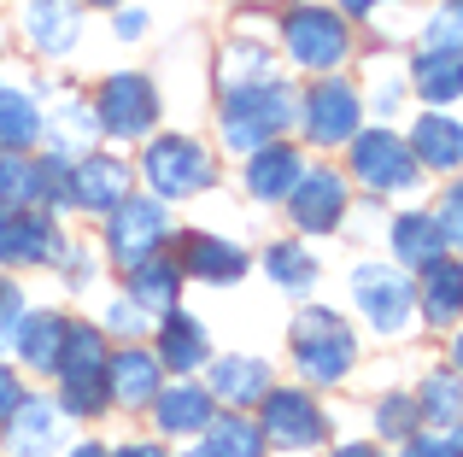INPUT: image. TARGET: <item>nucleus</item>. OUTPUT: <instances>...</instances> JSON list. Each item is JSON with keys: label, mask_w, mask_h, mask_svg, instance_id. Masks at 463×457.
I'll use <instances>...</instances> for the list:
<instances>
[{"label": "nucleus", "mask_w": 463, "mask_h": 457, "mask_svg": "<svg viewBox=\"0 0 463 457\" xmlns=\"http://www.w3.org/2000/svg\"><path fill=\"white\" fill-rule=\"evenodd\" d=\"M358 117H364V94L352 89V82H340V77L317 82L306 94V106H299L306 141H317V147H346V141L358 135Z\"/></svg>", "instance_id": "12"}, {"label": "nucleus", "mask_w": 463, "mask_h": 457, "mask_svg": "<svg viewBox=\"0 0 463 457\" xmlns=\"http://www.w3.org/2000/svg\"><path fill=\"white\" fill-rule=\"evenodd\" d=\"M417 311L429 322H458V311H463V270L452 264V252L446 258H434V264H422V287H417Z\"/></svg>", "instance_id": "26"}, {"label": "nucleus", "mask_w": 463, "mask_h": 457, "mask_svg": "<svg viewBox=\"0 0 463 457\" xmlns=\"http://www.w3.org/2000/svg\"><path fill=\"white\" fill-rule=\"evenodd\" d=\"M141 176H147L153 200H165V206L170 200H194L200 188L217 182V153L194 135H158L141 153Z\"/></svg>", "instance_id": "3"}, {"label": "nucleus", "mask_w": 463, "mask_h": 457, "mask_svg": "<svg viewBox=\"0 0 463 457\" xmlns=\"http://www.w3.org/2000/svg\"><path fill=\"white\" fill-rule=\"evenodd\" d=\"M42 141H47V159L59 164H77L82 153H94V141H100V124H94V106L82 100V94H53V100L42 106Z\"/></svg>", "instance_id": "15"}, {"label": "nucleus", "mask_w": 463, "mask_h": 457, "mask_svg": "<svg viewBox=\"0 0 463 457\" xmlns=\"http://www.w3.org/2000/svg\"><path fill=\"white\" fill-rule=\"evenodd\" d=\"M94 124H100V135L112 141H141L153 135L158 124V89L141 70H118V77L100 82V100H94Z\"/></svg>", "instance_id": "10"}, {"label": "nucleus", "mask_w": 463, "mask_h": 457, "mask_svg": "<svg viewBox=\"0 0 463 457\" xmlns=\"http://www.w3.org/2000/svg\"><path fill=\"white\" fill-rule=\"evenodd\" d=\"M422 47L429 53H446V47H458V6H440L429 18V30H422Z\"/></svg>", "instance_id": "39"}, {"label": "nucleus", "mask_w": 463, "mask_h": 457, "mask_svg": "<svg viewBox=\"0 0 463 457\" xmlns=\"http://www.w3.org/2000/svg\"><path fill=\"white\" fill-rule=\"evenodd\" d=\"M340 6H346V12H352V18H370V12H375V6H382V0H340Z\"/></svg>", "instance_id": "45"}, {"label": "nucleus", "mask_w": 463, "mask_h": 457, "mask_svg": "<svg viewBox=\"0 0 463 457\" xmlns=\"http://www.w3.org/2000/svg\"><path fill=\"white\" fill-rule=\"evenodd\" d=\"M259 434H264V446L311 452V446L328 440V416L306 387H270L259 399Z\"/></svg>", "instance_id": "8"}, {"label": "nucleus", "mask_w": 463, "mask_h": 457, "mask_svg": "<svg viewBox=\"0 0 463 457\" xmlns=\"http://www.w3.org/2000/svg\"><path fill=\"white\" fill-rule=\"evenodd\" d=\"M158 369H170V376H194V369H205V358H212V334H205L200 317H188V311H165L158 317Z\"/></svg>", "instance_id": "20"}, {"label": "nucleus", "mask_w": 463, "mask_h": 457, "mask_svg": "<svg viewBox=\"0 0 463 457\" xmlns=\"http://www.w3.org/2000/svg\"><path fill=\"white\" fill-rule=\"evenodd\" d=\"M59 270H65V282H94V258H89V247H77V240H71V247H59Z\"/></svg>", "instance_id": "40"}, {"label": "nucleus", "mask_w": 463, "mask_h": 457, "mask_svg": "<svg viewBox=\"0 0 463 457\" xmlns=\"http://www.w3.org/2000/svg\"><path fill=\"white\" fill-rule=\"evenodd\" d=\"M0 428H6V452L12 457H53L59 440H65V411H59V399L24 393L18 411H12Z\"/></svg>", "instance_id": "17"}, {"label": "nucleus", "mask_w": 463, "mask_h": 457, "mask_svg": "<svg viewBox=\"0 0 463 457\" xmlns=\"http://www.w3.org/2000/svg\"><path fill=\"white\" fill-rule=\"evenodd\" d=\"M59 340H65V317H59V311H24L18 340H12V346L24 352V369H42V376H53Z\"/></svg>", "instance_id": "30"}, {"label": "nucleus", "mask_w": 463, "mask_h": 457, "mask_svg": "<svg viewBox=\"0 0 463 457\" xmlns=\"http://www.w3.org/2000/svg\"><path fill=\"white\" fill-rule=\"evenodd\" d=\"M106 329H112L118 340H141V334H147V311L129 305V299H112V305H106Z\"/></svg>", "instance_id": "37"}, {"label": "nucleus", "mask_w": 463, "mask_h": 457, "mask_svg": "<svg viewBox=\"0 0 463 457\" xmlns=\"http://www.w3.org/2000/svg\"><path fill=\"white\" fill-rule=\"evenodd\" d=\"M446 6H458V0H446Z\"/></svg>", "instance_id": "49"}, {"label": "nucleus", "mask_w": 463, "mask_h": 457, "mask_svg": "<svg viewBox=\"0 0 463 457\" xmlns=\"http://www.w3.org/2000/svg\"><path fill=\"white\" fill-rule=\"evenodd\" d=\"M35 141H42L35 89H0V153H30Z\"/></svg>", "instance_id": "28"}, {"label": "nucleus", "mask_w": 463, "mask_h": 457, "mask_svg": "<svg viewBox=\"0 0 463 457\" xmlns=\"http://www.w3.org/2000/svg\"><path fill=\"white\" fill-rule=\"evenodd\" d=\"M294 364L317 387L346 381V369L358 364V334H352V322H340L335 311H299L294 317Z\"/></svg>", "instance_id": "4"}, {"label": "nucleus", "mask_w": 463, "mask_h": 457, "mask_svg": "<svg viewBox=\"0 0 463 457\" xmlns=\"http://www.w3.org/2000/svg\"><path fill=\"white\" fill-rule=\"evenodd\" d=\"M328 457H382L375 446H340V452H328Z\"/></svg>", "instance_id": "46"}, {"label": "nucleus", "mask_w": 463, "mask_h": 457, "mask_svg": "<svg viewBox=\"0 0 463 457\" xmlns=\"http://www.w3.org/2000/svg\"><path fill=\"white\" fill-rule=\"evenodd\" d=\"M417 411H422V423H434V428H458V376L452 369H434V376L422 381Z\"/></svg>", "instance_id": "34"}, {"label": "nucleus", "mask_w": 463, "mask_h": 457, "mask_svg": "<svg viewBox=\"0 0 463 457\" xmlns=\"http://www.w3.org/2000/svg\"><path fill=\"white\" fill-rule=\"evenodd\" d=\"M18 399H24V381H18V369H6V364H0V423H6V416L18 411Z\"/></svg>", "instance_id": "41"}, {"label": "nucleus", "mask_w": 463, "mask_h": 457, "mask_svg": "<svg viewBox=\"0 0 463 457\" xmlns=\"http://www.w3.org/2000/svg\"><path fill=\"white\" fill-rule=\"evenodd\" d=\"M458 218H463V200H458V188H446V200H440V218H434V223H440V235L452 240V247H458Z\"/></svg>", "instance_id": "42"}, {"label": "nucleus", "mask_w": 463, "mask_h": 457, "mask_svg": "<svg viewBox=\"0 0 463 457\" xmlns=\"http://www.w3.org/2000/svg\"><path fill=\"white\" fill-rule=\"evenodd\" d=\"M387 247H393V258L399 264H411V270H422V264H434V258H446L452 252V240L440 235V223L434 218H393V228H387Z\"/></svg>", "instance_id": "27"}, {"label": "nucleus", "mask_w": 463, "mask_h": 457, "mask_svg": "<svg viewBox=\"0 0 463 457\" xmlns=\"http://www.w3.org/2000/svg\"><path fill=\"white\" fill-rule=\"evenodd\" d=\"M194 457H200V452H194Z\"/></svg>", "instance_id": "50"}, {"label": "nucleus", "mask_w": 463, "mask_h": 457, "mask_svg": "<svg viewBox=\"0 0 463 457\" xmlns=\"http://www.w3.org/2000/svg\"><path fill=\"white\" fill-rule=\"evenodd\" d=\"M106 457H170V452L153 446V440H136V446H118V452H106Z\"/></svg>", "instance_id": "44"}, {"label": "nucleus", "mask_w": 463, "mask_h": 457, "mask_svg": "<svg viewBox=\"0 0 463 457\" xmlns=\"http://www.w3.org/2000/svg\"><path fill=\"white\" fill-rule=\"evenodd\" d=\"M106 252H112L124 270H136V264H147L165 252V240H170V206L165 200H118L112 211H106Z\"/></svg>", "instance_id": "9"}, {"label": "nucleus", "mask_w": 463, "mask_h": 457, "mask_svg": "<svg viewBox=\"0 0 463 457\" xmlns=\"http://www.w3.org/2000/svg\"><path fill=\"white\" fill-rule=\"evenodd\" d=\"M212 393L205 387H194V381H170V387H158L153 393V423H158V434H170V440H182V434H205V423H212Z\"/></svg>", "instance_id": "21"}, {"label": "nucleus", "mask_w": 463, "mask_h": 457, "mask_svg": "<svg viewBox=\"0 0 463 457\" xmlns=\"http://www.w3.org/2000/svg\"><path fill=\"white\" fill-rule=\"evenodd\" d=\"M282 42H288V59L299 70H340L352 53V30L340 12L328 6H294L282 18Z\"/></svg>", "instance_id": "6"}, {"label": "nucleus", "mask_w": 463, "mask_h": 457, "mask_svg": "<svg viewBox=\"0 0 463 457\" xmlns=\"http://www.w3.org/2000/svg\"><path fill=\"white\" fill-rule=\"evenodd\" d=\"M118 200H129V164L112 153H82L77 164H65L59 182V206L71 211H112Z\"/></svg>", "instance_id": "11"}, {"label": "nucleus", "mask_w": 463, "mask_h": 457, "mask_svg": "<svg viewBox=\"0 0 463 457\" xmlns=\"http://www.w3.org/2000/svg\"><path fill=\"white\" fill-rule=\"evenodd\" d=\"M176 270L194 275V282H212V287H235L241 275H247V252H241L235 240H223V235H188Z\"/></svg>", "instance_id": "22"}, {"label": "nucleus", "mask_w": 463, "mask_h": 457, "mask_svg": "<svg viewBox=\"0 0 463 457\" xmlns=\"http://www.w3.org/2000/svg\"><path fill=\"white\" fill-rule=\"evenodd\" d=\"M346 147H352V182H364L370 194H411V188H422V164L411 159L405 135H393V129H358Z\"/></svg>", "instance_id": "5"}, {"label": "nucleus", "mask_w": 463, "mask_h": 457, "mask_svg": "<svg viewBox=\"0 0 463 457\" xmlns=\"http://www.w3.org/2000/svg\"><path fill=\"white\" fill-rule=\"evenodd\" d=\"M399 457H458V428H440V434H411Z\"/></svg>", "instance_id": "38"}, {"label": "nucleus", "mask_w": 463, "mask_h": 457, "mask_svg": "<svg viewBox=\"0 0 463 457\" xmlns=\"http://www.w3.org/2000/svg\"><path fill=\"white\" fill-rule=\"evenodd\" d=\"M89 6H112L118 12V6H129V0H89Z\"/></svg>", "instance_id": "48"}, {"label": "nucleus", "mask_w": 463, "mask_h": 457, "mask_svg": "<svg viewBox=\"0 0 463 457\" xmlns=\"http://www.w3.org/2000/svg\"><path fill=\"white\" fill-rule=\"evenodd\" d=\"M18 30L42 59H65L82 42V6L77 0H24Z\"/></svg>", "instance_id": "16"}, {"label": "nucleus", "mask_w": 463, "mask_h": 457, "mask_svg": "<svg viewBox=\"0 0 463 457\" xmlns=\"http://www.w3.org/2000/svg\"><path fill=\"white\" fill-rule=\"evenodd\" d=\"M24 287L12 282V275H0V352H6L12 340H18V322H24Z\"/></svg>", "instance_id": "36"}, {"label": "nucleus", "mask_w": 463, "mask_h": 457, "mask_svg": "<svg viewBox=\"0 0 463 457\" xmlns=\"http://www.w3.org/2000/svg\"><path fill=\"white\" fill-rule=\"evenodd\" d=\"M299 117V100L282 77H252V82H229L223 89V147L229 153H259L270 135H282Z\"/></svg>", "instance_id": "1"}, {"label": "nucleus", "mask_w": 463, "mask_h": 457, "mask_svg": "<svg viewBox=\"0 0 463 457\" xmlns=\"http://www.w3.org/2000/svg\"><path fill=\"white\" fill-rule=\"evenodd\" d=\"M411 82H417V94L429 106H440V112H446V106L463 94V59H458V47H446V53H429V47H422Z\"/></svg>", "instance_id": "31"}, {"label": "nucleus", "mask_w": 463, "mask_h": 457, "mask_svg": "<svg viewBox=\"0 0 463 457\" xmlns=\"http://www.w3.org/2000/svg\"><path fill=\"white\" fill-rule=\"evenodd\" d=\"M264 275H270L276 287H288V294H306L317 282V258L306 252V240H276V247L264 252Z\"/></svg>", "instance_id": "33"}, {"label": "nucleus", "mask_w": 463, "mask_h": 457, "mask_svg": "<svg viewBox=\"0 0 463 457\" xmlns=\"http://www.w3.org/2000/svg\"><path fill=\"white\" fill-rule=\"evenodd\" d=\"M352 305L364 311V322H375V334H405L417 322V282L399 275L393 264H358L352 270Z\"/></svg>", "instance_id": "7"}, {"label": "nucleus", "mask_w": 463, "mask_h": 457, "mask_svg": "<svg viewBox=\"0 0 463 457\" xmlns=\"http://www.w3.org/2000/svg\"><path fill=\"white\" fill-rule=\"evenodd\" d=\"M65 235L42 206H0V264L30 270V264H53Z\"/></svg>", "instance_id": "14"}, {"label": "nucleus", "mask_w": 463, "mask_h": 457, "mask_svg": "<svg viewBox=\"0 0 463 457\" xmlns=\"http://www.w3.org/2000/svg\"><path fill=\"white\" fill-rule=\"evenodd\" d=\"M106 334L94 322H65L53 376H59V411L65 416H106L112 393H106Z\"/></svg>", "instance_id": "2"}, {"label": "nucleus", "mask_w": 463, "mask_h": 457, "mask_svg": "<svg viewBox=\"0 0 463 457\" xmlns=\"http://www.w3.org/2000/svg\"><path fill=\"white\" fill-rule=\"evenodd\" d=\"M200 457H264V434L247 416H212L200 440Z\"/></svg>", "instance_id": "32"}, {"label": "nucleus", "mask_w": 463, "mask_h": 457, "mask_svg": "<svg viewBox=\"0 0 463 457\" xmlns=\"http://www.w3.org/2000/svg\"><path fill=\"white\" fill-rule=\"evenodd\" d=\"M65 164L59 159H24V153H0V206H42L59 200Z\"/></svg>", "instance_id": "19"}, {"label": "nucleus", "mask_w": 463, "mask_h": 457, "mask_svg": "<svg viewBox=\"0 0 463 457\" xmlns=\"http://www.w3.org/2000/svg\"><path fill=\"white\" fill-rule=\"evenodd\" d=\"M375 428H382L387 440H411L422 428V411H417V399L411 393H387L382 405H375Z\"/></svg>", "instance_id": "35"}, {"label": "nucleus", "mask_w": 463, "mask_h": 457, "mask_svg": "<svg viewBox=\"0 0 463 457\" xmlns=\"http://www.w3.org/2000/svg\"><path fill=\"white\" fill-rule=\"evenodd\" d=\"M118 35H124V42H141V35H147V12L141 6H118V23H112Z\"/></svg>", "instance_id": "43"}, {"label": "nucleus", "mask_w": 463, "mask_h": 457, "mask_svg": "<svg viewBox=\"0 0 463 457\" xmlns=\"http://www.w3.org/2000/svg\"><path fill=\"white\" fill-rule=\"evenodd\" d=\"M346 176L328 171V164H317V171H299V182L288 188V218L294 228H306V235H335L340 218H346Z\"/></svg>", "instance_id": "13"}, {"label": "nucleus", "mask_w": 463, "mask_h": 457, "mask_svg": "<svg viewBox=\"0 0 463 457\" xmlns=\"http://www.w3.org/2000/svg\"><path fill=\"white\" fill-rule=\"evenodd\" d=\"M299 171H306V159H299L288 141H264L259 153H247V194L264 200V206H276V200H288V188L299 182Z\"/></svg>", "instance_id": "23"}, {"label": "nucleus", "mask_w": 463, "mask_h": 457, "mask_svg": "<svg viewBox=\"0 0 463 457\" xmlns=\"http://www.w3.org/2000/svg\"><path fill=\"white\" fill-rule=\"evenodd\" d=\"M405 147H411V159H417L422 171L452 176L458 159H463V129H458L452 112H429V117H422V124L405 135Z\"/></svg>", "instance_id": "24"}, {"label": "nucleus", "mask_w": 463, "mask_h": 457, "mask_svg": "<svg viewBox=\"0 0 463 457\" xmlns=\"http://www.w3.org/2000/svg\"><path fill=\"white\" fill-rule=\"evenodd\" d=\"M182 299V270L170 258H147L136 264V275H129V305H141L147 317H165V311H176Z\"/></svg>", "instance_id": "29"}, {"label": "nucleus", "mask_w": 463, "mask_h": 457, "mask_svg": "<svg viewBox=\"0 0 463 457\" xmlns=\"http://www.w3.org/2000/svg\"><path fill=\"white\" fill-rule=\"evenodd\" d=\"M205 393L235 405V411H247V405H259L264 393H270V364H264V358H217Z\"/></svg>", "instance_id": "25"}, {"label": "nucleus", "mask_w": 463, "mask_h": 457, "mask_svg": "<svg viewBox=\"0 0 463 457\" xmlns=\"http://www.w3.org/2000/svg\"><path fill=\"white\" fill-rule=\"evenodd\" d=\"M71 457H106V446H77Z\"/></svg>", "instance_id": "47"}, {"label": "nucleus", "mask_w": 463, "mask_h": 457, "mask_svg": "<svg viewBox=\"0 0 463 457\" xmlns=\"http://www.w3.org/2000/svg\"><path fill=\"white\" fill-rule=\"evenodd\" d=\"M158 387H165V369H158V358L147 352V346L129 340L118 358H106V393H112V405L141 411V405H153Z\"/></svg>", "instance_id": "18"}]
</instances>
